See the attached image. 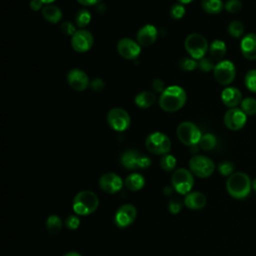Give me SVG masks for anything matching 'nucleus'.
I'll list each match as a JSON object with an SVG mask.
<instances>
[{
    "label": "nucleus",
    "mask_w": 256,
    "mask_h": 256,
    "mask_svg": "<svg viewBox=\"0 0 256 256\" xmlns=\"http://www.w3.org/2000/svg\"><path fill=\"white\" fill-rule=\"evenodd\" d=\"M215 80L223 86L230 85L236 76V67L230 60L219 61L213 70Z\"/></svg>",
    "instance_id": "obj_8"
},
{
    "label": "nucleus",
    "mask_w": 256,
    "mask_h": 256,
    "mask_svg": "<svg viewBox=\"0 0 256 256\" xmlns=\"http://www.w3.org/2000/svg\"><path fill=\"white\" fill-rule=\"evenodd\" d=\"M137 216V210L132 204H124L118 208L115 213L114 221L115 224L120 227L124 228L131 225Z\"/></svg>",
    "instance_id": "obj_15"
},
{
    "label": "nucleus",
    "mask_w": 256,
    "mask_h": 256,
    "mask_svg": "<svg viewBox=\"0 0 256 256\" xmlns=\"http://www.w3.org/2000/svg\"><path fill=\"white\" fill-rule=\"evenodd\" d=\"M120 162L123 167L129 170H133L136 168L145 169V168H148L151 164V160L148 156L142 155L135 150L125 151L121 155Z\"/></svg>",
    "instance_id": "obj_11"
},
{
    "label": "nucleus",
    "mask_w": 256,
    "mask_h": 256,
    "mask_svg": "<svg viewBox=\"0 0 256 256\" xmlns=\"http://www.w3.org/2000/svg\"><path fill=\"white\" fill-rule=\"evenodd\" d=\"M217 169L219 171V173L223 176H230L234 173V170H235V166L234 164L231 162V161H228V160H225V161H222L218 164L217 166Z\"/></svg>",
    "instance_id": "obj_34"
},
{
    "label": "nucleus",
    "mask_w": 256,
    "mask_h": 256,
    "mask_svg": "<svg viewBox=\"0 0 256 256\" xmlns=\"http://www.w3.org/2000/svg\"><path fill=\"white\" fill-rule=\"evenodd\" d=\"M61 31H62V33H64L65 35L72 37V36L74 35V33H75L77 30H76L75 26H74L70 21H64V22H62V24H61Z\"/></svg>",
    "instance_id": "obj_40"
},
{
    "label": "nucleus",
    "mask_w": 256,
    "mask_h": 256,
    "mask_svg": "<svg viewBox=\"0 0 256 256\" xmlns=\"http://www.w3.org/2000/svg\"><path fill=\"white\" fill-rule=\"evenodd\" d=\"M252 190L256 193V178L252 180Z\"/></svg>",
    "instance_id": "obj_47"
},
{
    "label": "nucleus",
    "mask_w": 256,
    "mask_h": 256,
    "mask_svg": "<svg viewBox=\"0 0 256 256\" xmlns=\"http://www.w3.org/2000/svg\"><path fill=\"white\" fill-rule=\"evenodd\" d=\"M117 51L124 59L135 60L140 55L141 46L130 38H122L117 43Z\"/></svg>",
    "instance_id": "obj_14"
},
{
    "label": "nucleus",
    "mask_w": 256,
    "mask_h": 256,
    "mask_svg": "<svg viewBox=\"0 0 256 256\" xmlns=\"http://www.w3.org/2000/svg\"><path fill=\"white\" fill-rule=\"evenodd\" d=\"M99 186L104 192L113 194L122 188L123 181L116 173L107 172L101 175L99 179Z\"/></svg>",
    "instance_id": "obj_17"
},
{
    "label": "nucleus",
    "mask_w": 256,
    "mask_h": 256,
    "mask_svg": "<svg viewBox=\"0 0 256 256\" xmlns=\"http://www.w3.org/2000/svg\"><path fill=\"white\" fill-rule=\"evenodd\" d=\"M223 121L229 130L238 131L245 126L247 122V115L241 110V108H229L224 114Z\"/></svg>",
    "instance_id": "obj_13"
},
{
    "label": "nucleus",
    "mask_w": 256,
    "mask_h": 256,
    "mask_svg": "<svg viewBox=\"0 0 256 256\" xmlns=\"http://www.w3.org/2000/svg\"><path fill=\"white\" fill-rule=\"evenodd\" d=\"M240 108L247 116L256 115V99L253 97L243 98L240 104Z\"/></svg>",
    "instance_id": "obj_28"
},
{
    "label": "nucleus",
    "mask_w": 256,
    "mask_h": 256,
    "mask_svg": "<svg viewBox=\"0 0 256 256\" xmlns=\"http://www.w3.org/2000/svg\"><path fill=\"white\" fill-rule=\"evenodd\" d=\"M168 208H169V210H170L171 213L176 214V213H178V212L180 211V209H181V203H180V201L177 200V199H172V200L169 201Z\"/></svg>",
    "instance_id": "obj_42"
},
{
    "label": "nucleus",
    "mask_w": 256,
    "mask_h": 256,
    "mask_svg": "<svg viewBox=\"0 0 256 256\" xmlns=\"http://www.w3.org/2000/svg\"><path fill=\"white\" fill-rule=\"evenodd\" d=\"M99 205L98 196L91 190L78 192L73 199V210L77 215L86 216L92 214Z\"/></svg>",
    "instance_id": "obj_3"
},
{
    "label": "nucleus",
    "mask_w": 256,
    "mask_h": 256,
    "mask_svg": "<svg viewBox=\"0 0 256 256\" xmlns=\"http://www.w3.org/2000/svg\"><path fill=\"white\" fill-rule=\"evenodd\" d=\"M170 15L175 20L181 19L185 15V7H184V5L181 4V3H176V4L172 5V7L170 9Z\"/></svg>",
    "instance_id": "obj_37"
},
{
    "label": "nucleus",
    "mask_w": 256,
    "mask_h": 256,
    "mask_svg": "<svg viewBox=\"0 0 256 256\" xmlns=\"http://www.w3.org/2000/svg\"><path fill=\"white\" fill-rule=\"evenodd\" d=\"M41 14L47 22L52 24H56L62 19L61 9L58 6L52 4L45 5L41 10Z\"/></svg>",
    "instance_id": "obj_22"
},
{
    "label": "nucleus",
    "mask_w": 256,
    "mask_h": 256,
    "mask_svg": "<svg viewBox=\"0 0 256 256\" xmlns=\"http://www.w3.org/2000/svg\"><path fill=\"white\" fill-rule=\"evenodd\" d=\"M202 9L208 14H219L224 9V3L222 0H202Z\"/></svg>",
    "instance_id": "obj_26"
},
{
    "label": "nucleus",
    "mask_w": 256,
    "mask_h": 256,
    "mask_svg": "<svg viewBox=\"0 0 256 256\" xmlns=\"http://www.w3.org/2000/svg\"><path fill=\"white\" fill-rule=\"evenodd\" d=\"M187 95L185 90L178 86L172 85L166 87L159 97V106L166 112H176L186 103Z\"/></svg>",
    "instance_id": "obj_1"
},
{
    "label": "nucleus",
    "mask_w": 256,
    "mask_h": 256,
    "mask_svg": "<svg viewBox=\"0 0 256 256\" xmlns=\"http://www.w3.org/2000/svg\"><path fill=\"white\" fill-rule=\"evenodd\" d=\"M176 134L181 143L187 146H194L199 144L202 133L198 126L190 121L182 122L178 125Z\"/></svg>",
    "instance_id": "obj_5"
},
{
    "label": "nucleus",
    "mask_w": 256,
    "mask_h": 256,
    "mask_svg": "<svg viewBox=\"0 0 256 256\" xmlns=\"http://www.w3.org/2000/svg\"><path fill=\"white\" fill-rule=\"evenodd\" d=\"M29 7L33 11H39L43 8V2L41 0H31L29 3Z\"/></svg>",
    "instance_id": "obj_44"
},
{
    "label": "nucleus",
    "mask_w": 256,
    "mask_h": 256,
    "mask_svg": "<svg viewBox=\"0 0 256 256\" xmlns=\"http://www.w3.org/2000/svg\"><path fill=\"white\" fill-rule=\"evenodd\" d=\"M221 100L228 108H235L241 104L243 97L241 91L233 86H228L221 92Z\"/></svg>",
    "instance_id": "obj_19"
},
{
    "label": "nucleus",
    "mask_w": 256,
    "mask_h": 256,
    "mask_svg": "<svg viewBox=\"0 0 256 256\" xmlns=\"http://www.w3.org/2000/svg\"><path fill=\"white\" fill-rule=\"evenodd\" d=\"M160 166L164 171H172L176 166V158L171 154H165L160 159Z\"/></svg>",
    "instance_id": "obj_33"
},
{
    "label": "nucleus",
    "mask_w": 256,
    "mask_h": 256,
    "mask_svg": "<svg viewBox=\"0 0 256 256\" xmlns=\"http://www.w3.org/2000/svg\"><path fill=\"white\" fill-rule=\"evenodd\" d=\"M151 86H152V89L155 92H159V93H162L166 89V87L164 85V82L161 79H154L152 81Z\"/></svg>",
    "instance_id": "obj_41"
},
{
    "label": "nucleus",
    "mask_w": 256,
    "mask_h": 256,
    "mask_svg": "<svg viewBox=\"0 0 256 256\" xmlns=\"http://www.w3.org/2000/svg\"><path fill=\"white\" fill-rule=\"evenodd\" d=\"M124 184L129 190L138 191L145 185V179L139 173H132L126 177Z\"/></svg>",
    "instance_id": "obj_25"
},
{
    "label": "nucleus",
    "mask_w": 256,
    "mask_h": 256,
    "mask_svg": "<svg viewBox=\"0 0 256 256\" xmlns=\"http://www.w3.org/2000/svg\"><path fill=\"white\" fill-rule=\"evenodd\" d=\"M172 192V189L170 187H165V194L166 195H170Z\"/></svg>",
    "instance_id": "obj_49"
},
{
    "label": "nucleus",
    "mask_w": 256,
    "mask_h": 256,
    "mask_svg": "<svg viewBox=\"0 0 256 256\" xmlns=\"http://www.w3.org/2000/svg\"><path fill=\"white\" fill-rule=\"evenodd\" d=\"M145 146L149 152L155 155H165L171 149V141L167 135L162 132H153L145 140Z\"/></svg>",
    "instance_id": "obj_6"
},
{
    "label": "nucleus",
    "mask_w": 256,
    "mask_h": 256,
    "mask_svg": "<svg viewBox=\"0 0 256 256\" xmlns=\"http://www.w3.org/2000/svg\"><path fill=\"white\" fill-rule=\"evenodd\" d=\"M189 168L193 174L200 178L210 177L214 170V162L207 156L195 155L189 160Z\"/></svg>",
    "instance_id": "obj_7"
},
{
    "label": "nucleus",
    "mask_w": 256,
    "mask_h": 256,
    "mask_svg": "<svg viewBox=\"0 0 256 256\" xmlns=\"http://www.w3.org/2000/svg\"><path fill=\"white\" fill-rule=\"evenodd\" d=\"M171 183L173 188L180 194H188L194 184V178L192 173L185 169L179 168L176 169L171 177Z\"/></svg>",
    "instance_id": "obj_9"
},
{
    "label": "nucleus",
    "mask_w": 256,
    "mask_h": 256,
    "mask_svg": "<svg viewBox=\"0 0 256 256\" xmlns=\"http://www.w3.org/2000/svg\"><path fill=\"white\" fill-rule=\"evenodd\" d=\"M197 68H199L201 71L203 72H209V71H213L215 64L213 62V60L211 58H207V57H203L201 59H199L197 61Z\"/></svg>",
    "instance_id": "obj_36"
},
{
    "label": "nucleus",
    "mask_w": 256,
    "mask_h": 256,
    "mask_svg": "<svg viewBox=\"0 0 256 256\" xmlns=\"http://www.w3.org/2000/svg\"><path fill=\"white\" fill-rule=\"evenodd\" d=\"M224 9L231 14H236L242 9V2L240 0H227L224 3Z\"/></svg>",
    "instance_id": "obj_35"
},
{
    "label": "nucleus",
    "mask_w": 256,
    "mask_h": 256,
    "mask_svg": "<svg viewBox=\"0 0 256 256\" xmlns=\"http://www.w3.org/2000/svg\"><path fill=\"white\" fill-rule=\"evenodd\" d=\"M184 47L186 52L195 60L203 58L206 52L209 50V45L206 38L199 33L189 34L184 41Z\"/></svg>",
    "instance_id": "obj_4"
},
{
    "label": "nucleus",
    "mask_w": 256,
    "mask_h": 256,
    "mask_svg": "<svg viewBox=\"0 0 256 256\" xmlns=\"http://www.w3.org/2000/svg\"><path fill=\"white\" fill-rule=\"evenodd\" d=\"M67 82L69 86L75 91H84L89 85L88 75L79 68H72L67 74Z\"/></svg>",
    "instance_id": "obj_16"
},
{
    "label": "nucleus",
    "mask_w": 256,
    "mask_h": 256,
    "mask_svg": "<svg viewBox=\"0 0 256 256\" xmlns=\"http://www.w3.org/2000/svg\"><path fill=\"white\" fill-rule=\"evenodd\" d=\"M90 86L91 88L94 90V91H101L103 88H104V82L102 79L100 78H95L93 79L91 82H90Z\"/></svg>",
    "instance_id": "obj_43"
},
{
    "label": "nucleus",
    "mask_w": 256,
    "mask_h": 256,
    "mask_svg": "<svg viewBox=\"0 0 256 256\" xmlns=\"http://www.w3.org/2000/svg\"><path fill=\"white\" fill-rule=\"evenodd\" d=\"M193 0H178V2L179 3H181V4H189V3H191Z\"/></svg>",
    "instance_id": "obj_48"
},
{
    "label": "nucleus",
    "mask_w": 256,
    "mask_h": 256,
    "mask_svg": "<svg viewBox=\"0 0 256 256\" xmlns=\"http://www.w3.org/2000/svg\"><path fill=\"white\" fill-rule=\"evenodd\" d=\"M46 227L51 234H58L62 229V220L57 215H50L46 219Z\"/></svg>",
    "instance_id": "obj_27"
},
{
    "label": "nucleus",
    "mask_w": 256,
    "mask_h": 256,
    "mask_svg": "<svg viewBox=\"0 0 256 256\" xmlns=\"http://www.w3.org/2000/svg\"><path fill=\"white\" fill-rule=\"evenodd\" d=\"M107 123L113 130L117 132L125 131L131 123L130 115L125 109L114 107L107 113Z\"/></svg>",
    "instance_id": "obj_10"
},
{
    "label": "nucleus",
    "mask_w": 256,
    "mask_h": 256,
    "mask_svg": "<svg viewBox=\"0 0 256 256\" xmlns=\"http://www.w3.org/2000/svg\"><path fill=\"white\" fill-rule=\"evenodd\" d=\"M227 51V47L224 41L216 39L209 45V54L213 60L222 61Z\"/></svg>",
    "instance_id": "obj_24"
},
{
    "label": "nucleus",
    "mask_w": 256,
    "mask_h": 256,
    "mask_svg": "<svg viewBox=\"0 0 256 256\" xmlns=\"http://www.w3.org/2000/svg\"><path fill=\"white\" fill-rule=\"evenodd\" d=\"M156 101V95L151 91H141L139 92L134 99L135 104L141 109H147L151 107Z\"/></svg>",
    "instance_id": "obj_23"
},
{
    "label": "nucleus",
    "mask_w": 256,
    "mask_h": 256,
    "mask_svg": "<svg viewBox=\"0 0 256 256\" xmlns=\"http://www.w3.org/2000/svg\"><path fill=\"white\" fill-rule=\"evenodd\" d=\"M244 24L239 20H233L228 25V33L233 38H240L244 34Z\"/></svg>",
    "instance_id": "obj_31"
},
{
    "label": "nucleus",
    "mask_w": 256,
    "mask_h": 256,
    "mask_svg": "<svg viewBox=\"0 0 256 256\" xmlns=\"http://www.w3.org/2000/svg\"><path fill=\"white\" fill-rule=\"evenodd\" d=\"M244 84L246 88L253 93H256V69H251L244 76Z\"/></svg>",
    "instance_id": "obj_32"
},
{
    "label": "nucleus",
    "mask_w": 256,
    "mask_h": 256,
    "mask_svg": "<svg viewBox=\"0 0 256 256\" xmlns=\"http://www.w3.org/2000/svg\"><path fill=\"white\" fill-rule=\"evenodd\" d=\"M42 2H43V4H45V5H48V4H51V3H53L54 1H56V0H41Z\"/></svg>",
    "instance_id": "obj_50"
},
{
    "label": "nucleus",
    "mask_w": 256,
    "mask_h": 256,
    "mask_svg": "<svg viewBox=\"0 0 256 256\" xmlns=\"http://www.w3.org/2000/svg\"><path fill=\"white\" fill-rule=\"evenodd\" d=\"M91 21V14L86 9H81L75 15V24L78 28H85Z\"/></svg>",
    "instance_id": "obj_30"
},
{
    "label": "nucleus",
    "mask_w": 256,
    "mask_h": 256,
    "mask_svg": "<svg viewBox=\"0 0 256 256\" xmlns=\"http://www.w3.org/2000/svg\"><path fill=\"white\" fill-rule=\"evenodd\" d=\"M207 202L206 196L199 192V191H194V192H189L184 200V203L186 205V207H188L189 209H193V210H199L205 207Z\"/></svg>",
    "instance_id": "obj_21"
},
{
    "label": "nucleus",
    "mask_w": 256,
    "mask_h": 256,
    "mask_svg": "<svg viewBox=\"0 0 256 256\" xmlns=\"http://www.w3.org/2000/svg\"><path fill=\"white\" fill-rule=\"evenodd\" d=\"M240 51L247 60H256V34L249 33L242 37L240 42Z\"/></svg>",
    "instance_id": "obj_20"
},
{
    "label": "nucleus",
    "mask_w": 256,
    "mask_h": 256,
    "mask_svg": "<svg viewBox=\"0 0 256 256\" xmlns=\"http://www.w3.org/2000/svg\"><path fill=\"white\" fill-rule=\"evenodd\" d=\"M63 256H82V255H81V254H79V253H77V252L72 251V252H68V253L64 254Z\"/></svg>",
    "instance_id": "obj_46"
},
{
    "label": "nucleus",
    "mask_w": 256,
    "mask_h": 256,
    "mask_svg": "<svg viewBox=\"0 0 256 256\" xmlns=\"http://www.w3.org/2000/svg\"><path fill=\"white\" fill-rule=\"evenodd\" d=\"M198 66L197 61L193 58H182L179 62V67L185 71H192Z\"/></svg>",
    "instance_id": "obj_38"
},
{
    "label": "nucleus",
    "mask_w": 256,
    "mask_h": 256,
    "mask_svg": "<svg viewBox=\"0 0 256 256\" xmlns=\"http://www.w3.org/2000/svg\"><path fill=\"white\" fill-rule=\"evenodd\" d=\"M102 0H77L78 3H80L83 6H93L97 5L101 2Z\"/></svg>",
    "instance_id": "obj_45"
},
{
    "label": "nucleus",
    "mask_w": 256,
    "mask_h": 256,
    "mask_svg": "<svg viewBox=\"0 0 256 256\" xmlns=\"http://www.w3.org/2000/svg\"><path fill=\"white\" fill-rule=\"evenodd\" d=\"M158 36V31L154 25L151 24H146L142 26L136 35L137 42L139 43L140 46H150L154 44Z\"/></svg>",
    "instance_id": "obj_18"
},
{
    "label": "nucleus",
    "mask_w": 256,
    "mask_h": 256,
    "mask_svg": "<svg viewBox=\"0 0 256 256\" xmlns=\"http://www.w3.org/2000/svg\"><path fill=\"white\" fill-rule=\"evenodd\" d=\"M226 190L232 198L243 200L251 193L252 180L244 172H234L226 180Z\"/></svg>",
    "instance_id": "obj_2"
},
{
    "label": "nucleus",
    "mask_w": 256,
    "mask_h": 256,
    "mask_svg": "<svg viewBox=\"0 0 256 256\" xmlns=\"http://www.w3.org/2000/svg\"><path fill=\"white\" fill-rule=\"evenodd\" d=\"M65 225L68 229H71V230L77 229L80 225V219L76 215H69L65 219Z\"/></svg>",
    "instance_id": "obj_39"
},
{
    "label": "nucleus",
    "mask_w": 256,
    "mask_h": 256,
    "mask_svg": "<svg viewBox=\"0 0 256 256\" xmlns=\"http://www.w3.org/2000/svg\"><path fill=\"white\" fill-rule=\"evenodd\" d=\"M217 144V139L215 137L214 134L212 133H206L204 135H202L200 141H199V146L201 149L205 150V151H209L215 148Z\"/></svg>",
    "instance_id": "obj_29"
},
{
    "label": "nucleus",
    "mask_w": 256,
    "mask_h": 256,
    "mask_svg": "<svg viewBox=\"0 0 256 256\" xmlns=\"http://www.w3.org/2000/svg\"><path fill=\"white\" fill-rule=\"evenodd\" d=\"M94 43L93 35L86 29L77 30L71 37V46L78 53H85L91 49Z\"/></svg>",
    "instance_id": "obj_12"
}]
</instances>
